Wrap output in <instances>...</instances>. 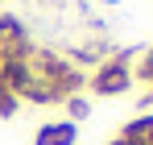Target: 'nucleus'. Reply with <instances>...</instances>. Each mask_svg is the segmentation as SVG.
Instances as JSON below:
<instances>
[{
    "instance_id": "nucleus-1",
    "label": "nucleus",
    "mask_w": 153,
    "mask_h": 145,
    "mask_svg": "<svg viewBox=\"0 0 153 145\" xmlns=\"http://www.w3.org/2000/svg\"><path fill=\"white\" fill-rule=\"evenodd\" d=\"M29 71L33 87L25 91V104H62L66 96H79V87H87V75L54 50H29Z\"/></svg>"
},
{
    "instance_id": "nucleus-2",
    "label": "nucleus",
    "mask_w": 153,
    "mask_h": 145,
    "mask_svg": "<svg viewBox=\"0 0 153 145\" xmlns=\"http://www.w3.org/2000/svg\"><path fill=\"white\" fill-rule=\"evenodd\" d=\"M128 54H116V58H103L95 71L87 75V87L95 91V96H124L128 87H132V67H128Z\"/></svg>"
},
{
    "instance_id": "nucleus-3",
    "label": "nucleus",
    "mask_w": 153,
    "mask_h": 145,
    "mask_svg": "<svg viewBox=\"0 0 153 145\" xmlns=\"http://www.w3.org/2000/svg\"><path fill=\"white\" fill-rule=\"evenodd\" d=\"M79 141V124L75 120H50L33 133V145H75Z\"/></svg>"
},
{
    "instance_id": "nucleus-4",
    "label": "nucleus",
    "mask_w": 153,
    "mask_h": 145,
    "mask_svg": "<svg viewBox=\"0 0 153 145\" xmlns=\"http://www.w3.org/2000/svg\"><path fill=\"white\" fill-rule=\"evenodd\" d=\"M108 145H153V112H145V116H137V120H128L124 129H120V137Z\"/></svg>"
},
{
    "instance_id": "nucleus-5",
    "label": "nucleus",
    "mask_w": 153,
    "mask_h": 145,
    "mask_svg": "<svg viewBox=\"0 0 153 145\" xmlns=\"http://www.w3.org/2000/svg\"><path fill=\"white\" fill-rule=\"evenodd\" d=\"M62 104H66L71 120H87V112H91V99H83V96H66Z\"/></svg>"
},
{
    "instance_id": "nucleus-6",
    "label": "nucleus",
    "mask_w": 153,
    "mask_h": 145,
    "mask_svg": "<svg viewBox=\"0 0 153 145\" xmlns=\"http://www.w3.org/2000/svg\"><path fill=\"white\" fill-rule=\"evenodd\" d=\"M17 108H21V99H17L8 87H4V83H0V116L8 120V116H17Z\"/></svg>"
},
{
    "instance_id": "nucleus-7",
    "label": "nucleus",
    "mask_w": 153,
    "mask_h": 145,
    "mask_svg": "<svg viewBox=\"0 0 153 145\" xmlns=\"http://www.w3.org/2000/svg\"><path fill=\"white\" fill-rule=\"evenodd\" d=\"M132 79H141V83H153V50H145V58L137 62V75Z\"/></svg>"
},
{
    "instance_id": "nucleus-8",
    "label": "nucleus",
    "mask_w": 153,
    "mask_h": 145,
    "mask_svg": "<svg viewBox=\"0 0 153 145\" xmlns=\"http://www.w3.org/2000/svg\"><path fill=\"white\" fill-rule=\"evenodd\" d=\"M145 104H153V91H149V96H145Z\"/></svg>"
},
{
    "instance_id": "nucleus-9",
    "label": "nucleus",
    "mask_w": 153,
    "mask_h": 145,
    "mask_svg": "<svg viewBox=\"0 0 153 145\" xmlns=\"http://www.w3.org/2000/svg\"><path fill=\"white\" fill-rule=\"evenodd\" d=\"M103 4H120V0H103Z\"/></svg>"
}]
</instances>
